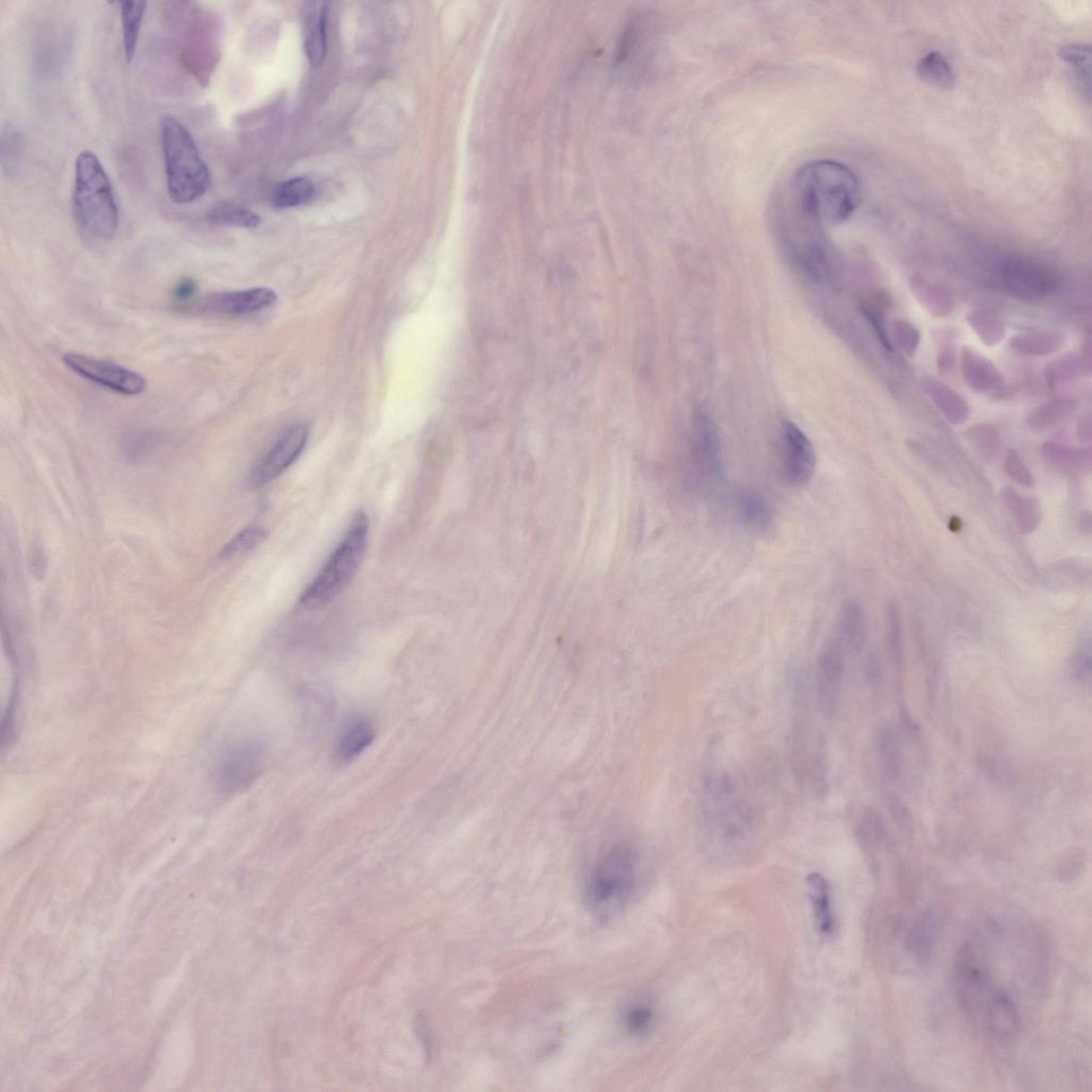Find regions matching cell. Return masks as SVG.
Segmentation results:
<instances>
[{"instance_id": "1", "label": "cell", "mask_w": 1092, "mask_h": 1092, "mask_svg": "<svg viewBox=\"0 0 1092 1092\" xmlns=\"http://www.w3.org/2000/svg\"><path fill=\"white\" fill-rule=\"evenodd\" d=\"M777 197L809 224H839L858 208L861 186L848 166L823 160L800 168Z\"/></svg>"}, {"instance_id": "2", "label": "cell", "mask_w": 1092, "mask_h": 1092, "mask_svg": "<svg viewBox=\"0 0 1092 1092\" xmlns=\"http://www.w3.org/2000/svg\"><path fill=\"white\" fill-rule=\"evenodd\" d=\"M74 215L79 225L95 239L109 241L119 228V207L111 181L99 157L79 153L75 162Z\"/></svg>"}, {"instance_id": "3", "label": "cell", "mask_w": 1092, "mask_h": 1092, "mask_svg": "<svg viewBox=\"0 0 1092 1092\" xmlns=\"http://www.w3.org/2000/svg\"><path fill=\"white\" fill-rule=\"evenodd\" d=\"M161 140L169 198L184 205L205 196L211 174L190 131L178 119L165 116Z\"/></svg>"}, {"instance_id": "4", "label": "cell", "mask_w": 1092, "mask_h": 1092, "mask_svg": "<svg viewBox=\"0 0 1092 1092\" xmlns=\"http://www.w3.org/2000/svg\"><path fill=\"white\" fill-rule=\"evenodd\" d=\"M369 533V519L359 513L348 531L299 600L304 609L312 610L328 604L351 583L362 562Z\"/></svg>"}, {"instance_id": "5", "label": "cell", "mask_w": 1092, "mask_h": 1092, "mask_svg": "<svg viewBox=\"0 0 1092 1092\" xmlns=\"http://www.w3.org/2000/svg\"><path fill=\"white\" fill-rule=\"evenodd\" d=\"M635 862L630 850L615 848L597 863L587 888V900L595 913L607 917L629 902L635 887Z\"/></svg>"}, {"instance_id": "6", "label": "cell", "mask_w": 1092, "mask_h": 1092, "mask_svg": "<svg viewBox=\"0 0 1092 1092\" xmlns=\"http://www.w3.org/2000/svg\"><path fill=\"white\" fill-rule=\"evenodd\" d=\"M265 761V746L257 738H243L228 746L220 757L216 783L226 795L248 789L257 780Z\"/></svg>"}, {"instance_id": "7", "label": "cell", "mask_w": 1092, "mask_h": 1092, "mask_svg": "<svg viewBox=\"0 0 1092 1092\" xmlns=\"http://www.w3.org/2000/svg\"><path fill=\"white\" fill-rule=\"evenodd\" d=\"M63 361L70 371L112 392L137 396L146 390L147 383L144 376L117 363L78 352H68Z\"/></svg>"}, {"instance_id": "8", "label": "cell", "mask_w": 1092, "mask_h": 1092, "mask_svg": "<svg viewBox=\"0 0 1092 1092\" xmlns=\"http://www.w3.org/2000/svg\"><path fill=\"white\" fill-rule=\"evenodd\" d=\"M210 17L201 11L192 14L185 29L181 48L182 65L200 86L208 84L215 67L216 47Z\"/></svg>"}, {"instance_id": "9", "label": "cell", "mask_w": 1092, "mask_h": 1092, "mask_svg": "<svg viewBox=\"0 0 1092 1092\" xmlns=\"http://www.w3.org/2000/svg\"><path fill=\"white\" fill-rule=\"evenodd\" d=\"M692 470L704 483H716L724 477V457L718 429L708 414L694 416L691 439Z\"/></svg>"}, {"instance_id": "10", "label": "cell", "mask_w": 1092, "mask_h": 1092, "mask_svg": "<svg viewBox=\"0 0 1092 1092\" xmlns=\"http://www.w3.org/2000/svg\"><path fill=\"white\" fill-rule=\"evenodd\" d=\"M780 436L783 478L792 487L808 486L816 469V454L812 442L803 430L790 420L783 421Z\"/></svg>"}, {"instance_id": "11", "label": "cell", "mask_w": 1092, "mask_h": 1092, "mask_svg": "<svg viewBox=\"0 0 1092 1092\" xmlns=\"http://www.w3.org/2000/svg\"><path fill=\"white\" fill-rule=\"evenodd\" d=\"M1001 277L1007 292L1025 302H1038L1050 296L1058 286L1053 273L1020 258H1007L1001 263Z\"/></svg>"}, {"instance_id": "12", "label": "cell", "mask_w": 1092, "mask_h": 1092, "mask_svg": "<svg viewBox=\"0 0 1092 1092\" xmlns=\"http://www.w3.org/2000/svg\"><path fill=\"white\" fill-rule=\"evenodd\" d=\"M310 430L303 424L287 430L266 456L254 466L249 477L250 486L261 488L281 477L301 457Z\"/></svg>"}, {"instance_id": "13", "label": "cell", "mask_w": 1092, "mask_h": 1092, "mask_svg": "<svg viewBox=\"0 0 1092 1092\" xmlns=\"http://www.w3.org/2000/svg\"><path fill=\"white\" fill-rule=\"evenodd\" d=\"M277 299L272 289L258 287L208 296L201 307L209 313L239 316L265 310L275 304Z\"/></svg>"}, {"instance_id": "14", "label": "cell", "mask_w": 1092, "mask_h": 1092, "mask_svg": "<svg viewBox=\"0 0 1092 1092\" xmlns=\"http://www.w3.org/2000/svg\"><path fill=\"white\" fill-rule=\"evenodd\" d=\"M960 369L965 384L977 394L1000 398L1005 395V379L999 369L979 352L965 346L960 355Z\"/></svg>"}, {"instance_id": "15", "label": "cell", "mask_w": 1092, "mask_h": 1092, "mask_svg": "<svg viewBox=\"0 0 1092 1092\" xmlns=\"http://www.w3.org/2000/svg\"><path fill=\"white\" fill-rule=\"evenodd\" d=\"M304 49L308 63L322 66L327 56V6L322 2L308 3L303 17Z\"/></svg>"}, {"instance_id": "16", "label": "cell", "mask_w": 1092, "mask_h": 1092, "mask_svg": "<svg viewBox=\"0 0 1092 1092\" xmlns=\"http://www.w3.org/2000/svg\"><path fill=\"white\" fill-rule=\"evenodd\" d=\"M845 673V659L841 648L828 645L818 659V685L825 710L831 711Z\"/></svg>"}, {"instance_id": "17", "label": "cell", "mask_w": 1092, "mask_h": 1092, "mask_svg": "<svg viewBox=\"0 0 1092 1092\" xmlns=\"http://www.w3.org/2000/svg\"><path fill=\"white\" fill-rule=\"evenodd\" d=\"M734 507L738 521L747 530L756 534L771 531L774 523L772 509L760 493L753 490L739 492Z\"/></svg>"}, {"instance_id": "18", "label": "cell", "mask_w": 1092, "mask_h": 1092, "mask_svg": "<svg viewBox=\"0 0 1092 1092\" xmlns=\"http://www.w3.org/2000/svg\"><path fill=\"white\" fill-rule=\"evenodd\" d=\"M923 390L946 419L953 425H963L971 416L968 403L957 392L937 378L926 375L921 379Z\"/></svg>"}, {"instance_id": "19", "label": "cell", "mask_w": 1092, "mask_h": 1092, "mask_svg": "<svg viewBox=\"0 0 1092 1092\" xmlns=\"http://www.w3.org/2000/svg\"><path fill=\"white\" fill-rule=\"evenodd\" d=\"M909 288L925 311L937 319H944L954 311L955 301L947 288L914 273L909 279Z\"/></svg>"}, {"instance_id": "20", "label": "cell", "mask_w": 1092, "mask_h": 1092, "mask_svg": "<svg viewBox=\"0 0 1092 1092\" xmlns=\"http://www.w3.org/2000/svg\"><path fill=\"white\" fill-rule=\"evenodd\" d=\"M1004 507L1014 517L1019 530L1024 535L1034 533L1042 522V508L1035 497H1024L1011 486L1001 491Z\"/></svg>"}, {"instance_id": "21", "label": "cell", "mask_w": 1092, "mask_h": 1092, "mask_svg": "<svg viewBox=\"0 0 1092 1092\" xmlns=\"http://www.w3.org/2000/svg\"><path fill=\"white\" fill-rule=\"evenodd\" d=\"M808 886L815 928L822 937H829L834 931L829 885L821 874L813 873L808 877Z\"/></svg>"}, {"instance_id": "22", "label": "cell", "mask_w": 1092, "mask_h": 1092, "mask_svg": "<svg viewBox=\"0 0 1092 1092\" xmlns=\"http://www.w3.org/2000/svg\"><path fill=\"white\" fill-rule=\"evenodd\" d=\"M1045 459L1067 475H1082L1091 469V452L1086 448H1071L1058 442H1046L1043 446Z\"/></svg>"}, {"instance_id": "23", "label": "cell", "mask_w": 1092, "mask_h": 1092, "mask_svg": "<svg viewBox=\"0 0 1092 1092\" xmlns=\"http://www.w3.org/2000/svg\"><path fill=\"white\" fill-rule=\"evenodd\" d=\"M840 634L849 651L859 653L868 639V625L865 611L856 601H848L842 607Z\"/></svg>"}, {"instance_id": "24", "label": "cell", "mask_w": 1092, "mask_h": 1092, "mask_svg": "<svg viewBox=\"0 0 1092 1092\" xmlns=\"http://www.w3.org/2000/svg\"><path fill=\"white\" fill-rule=\"evenodd\" d=\"M374 738L375 731L371 722L364 718H356L342 730L337 754L341 761L354 760L371 746Z\"/></svg>"}, {"instance_id": "25", "label": "cell", "mask_w": 1092, "mask_h": 1092, "mask_svg": "<svg viewBox=\"0 0 1092 1092\" xmlns=\"http://www.w3.org/2000/svg\"><path fill=\"white\" fill-rule=\"evenodd\" d=\"M1009 345L1020 355L1044 357L1059 352L1064 345V339L1059 332L1035 331L1012 337Z\"/></svg>"}, {"instance_id": "26", "label": "cell", "mask_w": 1092, "mask_h": 1092, "mask_svg": "<svg viewBox=\"0 0 1092 1092\" xmlns=\"http://www.w3.org/2000/svg\"><path fill=\"white\" fill-rule=\"evenodd\" d=\"M122 24L123 50L127 64H130L136 55V49L141 29L146 12V2H123L119 4Z\"/></svg>"}, {"instance_id": "27", "label": "cell", "mask_w": 1092, "mask_h": 1092, "mask_svg": "<svg viewBox=\"0 0 1092 1092\" xmlns=\"http://www.w3.org/2000/svg\"><path fill=\"white\" fill-rule=\"evenodd\" d=\"M1078 408V401L1071 399L1055 400L1030 412L1026 424L1030 430L1044 431L1062 424Z\"/></svg>"}, {"instance_id": "28", "label": "cell", "mask_w": 1092, "mask_h": 1092, "mask_svg": "<svg viewBox=\"0 0 1092 1092\" xmlns=\"http://www.w3.org/2000/svg\"><path fill=\"white\" fill-rule=\"evenodd\" d=\"M918 75L923 82L938 88V89L952 90L956 85V75L946 58L938 51L928 52L922 57L918 64Z\"/></svg>"}, {"instance_id": "29", "label": "cell", "mask_w": 1092, "mask_h": 1092, "mask_svg": "<svg viewBox=\"0 0 1092 1092\" xmlns=\"http://www.w3.org/2000/svg\"><path fill=\"white\" fill-rule=\"evenodd\" d=\"M965 438L983 460H997L1002 449V437L997 427L980 422L965 431Z\"/></svg>"}, {"instance_id": "30", "label": "cell", "mask_w": 1092, "mask_h": 1092, "mask_svg": "<svg viewBox=\"0 0 1092 1092\" xmlns=\"http://www.w3.org/2000/svg\"><path fill=\"white\" fill-rule=\"evenodd\" d=\"M206 220L215 225L245 228L257 227L261 224V218L252 210L239 205L228 204V202L211 207L206 215Z\"/></svg>"}, {"instance_id": "31", "label": "cell", "mask_w": 1092, "mask_h": 1092, "mask_svg": "<svg viewBox=\"0 0 1092 1092\" xmlns=\"http://www.w3.org/2000/svg\"><path fill=\"white\" fill-rule=\"evenodd\" d=\"M314 184L306 178H296L282 183L273 191L272 201L278 208H292L306 205L314 197Z\"/></svg>"}, {"instance_id": "32", "label": "cell", "mask_w": 1092, "mask_h": 1092, "mask_svg": "<svg viewBox=\"0 0 1092 1092\" xmlns=\"http://www.w3.org/2000/svg\"><path fill=\"white\" fill-rule=\"evenodd\" d=\"M966 320L976 336L985 346L998 345L1006 336L1005 322L998 314L989 311H975L968 315Z\"/></svg>"}, {"instance_id": "33", "label": "cell", "mask_w": 1092, "mask_h": 1092, "mask_svg": "<svg viewBox=\"0 0 1092 1092\" xmlns=\"http://www.w3.org/2000/svg\"><path fill=\"white\" fill-rule=\"evenodd\" d=\"M958 333L954 328H939L933 332V341L937 351V364L942 376L954 373L956 366V346Z\"/></svg>"}, {"instance_id": "34", "label": "cell", "mask_w": 1092, "mask_h": 1092, "mask_svg": "<svg viewBox=\"0 0 1092 1092\" xmlns=\"http://www.w3.org/2000/svg\"><path fill=\"white\" fill-rule=\"evenodd\" d=\"M1061 57L1069 64L1073 69L1074 75L1077 76L1078 82L1081 84L1082 89L1089 94L1090 89V60L1091 52L1089 47L1082 46V44H1071V46L1064 47L1061 50Z\"/></svg>"}, {"instance_id": "35", "label": "cell", "mask_w": 1092, "mask_h": 1092, "mask_svg": "<svg viewBox=\"0 0 1092 1092\" xmlns=\"http://www.w3.org/2000/svg\"><path fill=\"white\" fill-rule=\"evenodd\" d=\"M268 532L265 528L261 526H250L245 528L239 535L224 545V548L220 552V558L228 559L240 555L244 554L255 548L262 541L266 539Z\"/></svg>"}, {"instance_id": "36", "label": "cell", "mask_w": 1092, "mask_h": 1092, "mask_svg": "<svg viewBox=\"0 0 1092 1092\" xmlns=\"http://www.w3.org/2000/svg\"><path fill=\"white\" fill-rule=\"evenodd\" d=\"M889 341H891L893 348L895 346L900 349L904 355L912 357L919 348L921 333L911 322L897 320L892 322Z\"/></svg>"}, {"instance_id": "37", "label": "cell", "mask_w": 1092, "mask_h": 1092, "mask_svg": "<svg viewBox=\"0 0 1092 1092\" xmlns=\"http://www.w3.org/2000/svg\"><path fill=\"white\" fill-rule=\"evenodd\" d=\"M1082 371V362L1072 355L1063 356L1047 365L1045 377L1047 383L1052 387L1072 380Z\"/></svg>"}, {"instance_id": "38", "label": "cell", "mask_w": 1092, "mask_h": 1092, "mask_svg": "<svg viewBox=\"0 0 1092 1092\" xmlns=\"http://www.w3.org/2000/svg\"><path fill=\"white\" fill-rule=\"evenodd\" d=\"M900 606L896 602H892L887 606V625L888 634L889 648H891L893 657L897 664L903 663L904 658V636H903V620Z\"/></svg>"}, {"instance_id": "39", "label": "cell", "mask_w": 1092, "mask_h": 1092, "mask_svg": "<svg viewBox=\"0 0 1092 1092\" xmlns=\"http://www.w3.org/2000/svg\"><path fill=\"white\" fill-rule=\"evenodd\" d=\"M1004 469H1005L1008 477L1025 488L1035 487V478L1033 474L1030 473L1023 458L1015 449H1011L1005 457L1004 461Z\"/></svg>"}, {"instance_id": "40", "label": "cell", "mask_w": 1092, "mask_h": 1092, "mask_svg": "<svg viewBox=\"0 0 1092 1092\" xmlns=\"http://www.w3.org/2000/svg\"><path fill=\"white\" fill-rule=\"evenodd\" d=\"M652 1024H653V1011L646 1005L634 1006L625 1016V1025L632 1034L640 1035L647 1032Z\"/></svg>"}, {"instance_id": "41", "label": "cell", "mask_w": 1092, "mask_h": 1092, "mask_svg": "<svg viewBox=\"0 0 1092 1092\" xmlns=\"http://www.w3.org/2000/svg\"><path fill=\"white\" fill-rule=\"evenodd\" d=\"M862 312L866 315L867 319L871 324V327H873L875 330L880 342L883 343V346L887 350L892 351L893 346L891 341H889V333L887 332L885 316L883 313L880 312L877 307L867 303L862 305Z\"/></svg>"}, {"instance_id": "42", "label": "cell", "mask_w": 1092, "mask_h": 1092, "mask_svg": "<svg viewBox=\"0 0 1092 1092\" xmlns=\"http://www.w3.org/2000/svg\"><path fill=\"white\" fill-rule=\"evenodd\" d=\"M1086 574H1088V572H1086L1085 567L1081 568L1079 565H1076V562L1065 561L1063 563H1059V565L1053 566L1047 575H1049V576L1060 575L1062 577V579L1056 581L1055 584L1059 583L1060 585H1063L1067 583V585H1070L1079 583V581H1082V578H1085Z\"/></svg>"}, {"instance_id": "43", "label": "cell", "mask_w": 1092, "mask_h": 1092, "mask_svg": "<svg viewBox=\"0 0 1092 1092\" xmlns=\"http://www.w3.org/2000/svg\"><path fill=\"white\" fill-rule=\"evenodd\" d=\"M879 751L882 754L887 770L891 773L897 771V750L894 738L889 731H885L879 737Z\"/></svg>"}, {"instance_id": "44", "label": "cell", "mask_w": 1092, "mask_h": 1092, "mask_svg": "<svg viewBox=\"0 0 1092 1092\" xmlns=\"http://www.w3.org/2000/svg\"><path fill=\"white\" fill-rule=\"evenodd\" d=\"M1070 671L1077 680H1085L1090 675L1091 655L1090 650L1081 649L1071 659Z\"/></svg>"}, {"instance_id": "45", "label": "cell", "mask_w": 1092, "mask_h": 1092, "mask_svg": "<svg viewBox=\"0 0 1092 1092\" xmlns=\"http://www.w3.org/2000/svg\"><path fill=\"white\" fill-rule=\"evenodd\" d=\"M197 293V283L195 280L190 278L183 279L173 289V299L175 302L180 304L186 303L195 297Z\"/></svg>"}, {"instance_id": "46", "label": "cell", "mask_w": 1092, "mask_h": 1092, "mask_svg": "<svg viewBox=\"0 0 1092 1092\" xmlns=\"http://www.w3.org/2000/svg\"><path fill=\"white\" fill-rule=\"evenodd\" d=\"M889 807H891V812L894 821L898 825L903 826L904 828H907V826L910 825V814L906 812V808L900 800L893 799L892 803L889 804Z\"/></svg>"}, {"instance_id": "47", "label": "cell", "mask_w": 1092, "mask_h": 1092, "mask_svg": "<svg viewBox=\"0 0 1092 1092\" xmlns=\"http://www.w3.org/2000/svg\"><path fill=\"white\" fill-rule=\"evenodd\" d=\"M1078 438L1082 444H1090L1091 442V420L1090 418H1084L1080 421L1078 426Z\"/></svg>"}, {"instance_id": "48", "label": "cell", "mask_w": 1092, "mask_h": 1092, "mask_svg": "<svg viewBox=\"0 0 1092 1092\" xmlns=\"http://www.w3.org/2000/svg\"><path fill=\"white\" fill-rule=\"evenodd\" d=\"M1080 531L1082 534H1091V515L1089 512L1082 513L1079 519Z\"/></svg>"}]
</instances>
